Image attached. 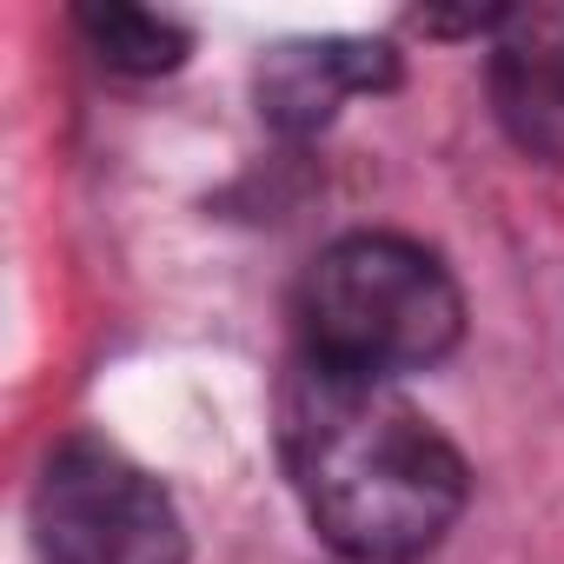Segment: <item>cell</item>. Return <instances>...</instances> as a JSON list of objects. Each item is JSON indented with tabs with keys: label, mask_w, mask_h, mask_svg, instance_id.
I'll return each instance as SVG.
<instances>
[{
	"label": "cell",
	"mask_w": 564,
	"mask_h": 564,
	"mask_svg": "<svg viewBox=\"0 0 564 564\" xmlns=\"http://www.w3.org/2000/svg\"><path fill=\"white\" fill-rule=\"evenodd\" d=\"M41 564H186V531L153 471L100 438H67L34 485Z\"/></svg>",
	"instance_id": "cell-3"
},
{
	"label": "cell",
	"mask_w": 564,
	"mask_h": 564,
	"mask_svg": "<svg viewBox=\"0 0 564 564\" xmlns=\"http://www.w3.org/2000/svg\"><path fill=\"white\" fill-rule=\"evenodd\" d=\"M279 452L313 531L352 564H412L465 511V458L392 379L300 352L279 386Z\"/></svg>",
	"instance_id": "cell-1"
},
{
	"label": "cell",
	"mask_w": 564,
	"mask_h": 564,
	"mask_svg": "<svg viewBox=\"0 0 564 564\" xmlns=\"http://www.w3.org/2000/svg\"><path fill=\"white\" fill-rule=\"evenodd\" d=\"M399 54L386 41H300L259 67V113L286 133H313L339 113L346 94H386Z\"/></svg>",
	"instance_id": "cell-5"
},
{
	"label": "cell",
	"mask_w": 564,
	"mask_h": 564,
	"mask_svg": "<svg viewBox=\"0 0 564 564\" xmlns=\"http://www.w3.org/2000/svg\"><path fill=\"white\" fill-rule=\"evenodd\" d=\"M491 113L518 153L564 166V8H511L491 28Z\"/></svg>",
	"instance_id": "cell-4"
},
{
	"label": "cell",
	"mask_w": 564,
	"mask_h": 564,
	"mask_svg": "<svg viewBox=\"0 0 564 564\" xmlns=\"http://www.w3.org/2000/svg\"><path fill=\"white\" fill-rule=\"evenodd\" d=\"M300 333H306V359L319 366L359 379H399L438 366L458 346L465 300L438 252L399 232H352L306 265Z\"/></svg>",
	"instance_id": "cell-2"
},
{
	"label": "cell",
	"mask_w": 564,
	"mask_h": 564,
	"mask_svg": "<svg viewBox=\"0 0 564 564\" xmlns=\"http://www.w3.org/2000/svg\"><path fill=\"white\" fill-rule=\"evenodd\" d=\"M87 47L100 54V67L113 74H173L186 61V34L147 8H80L74 14Z\"/></svg>",
	"instance_id": "cell-6"
}]
</instances>
